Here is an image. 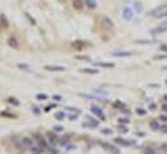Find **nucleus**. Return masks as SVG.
<instances>
[{
  "label": "nucleus",
  "mask_w": 167,
  "mask_h": 154,
  "mask_svg": "<svg viewBox=\"0 0 167 154\" xmlns=\"http://www.w3.org/2000/svg\"><path fill=\"white\" fill-rule=\"evenodd\" d=\"M100 27H101L102 30L110 31V30H113V27H114V24H113V21L110 20L109 17L104 16L101 20H100Z\"/></svg>",
  "instance_id": "1"
},
{
  "label": "nucleus",
  "mask_w": 167,
  "mask_h": 154,
  "mask_svg": "<svg viewBox=\"0 0 167 154\" xmlns=\"http://www.w3.org/2000/svg\"><path fill=\"white\" fill-rule=\"evenodd\" d=\"M34 146V141L30 137H22V140L20 141V148L21 149H31Z\"/></svg>",
  "instance_id": "2"
},
{
  "label": "nucleus",
  "mask_w": 167,
  "mask_h": 154,
  "mask_svg": "<svg viewBox=\"0 0 167 154\" xmlns=\"http://www.w3.org/2000/svg\"><path fill=\"white\" fill-rule=\"evenodd\" d=\"M8 45H9L11 48H13V49H18L20 48V43H18V40H17V38L16 36H9V38H8Z\"/></svg>",
  "instance_id": "3"
},
{
  "label": "nucleus",
  "mask_w": 167,
  "mask_h": 154,
  "mask_svg": "<svg viewBox=\"0 0 167 154\" xmlns=\"http://www.w3.org/2000/svg\"><path fill=\"white\" fill-rule=\"evenodd\" d=\"M167 11V4H163V5H161V7H158V8H155L154 11H152L149 14L150 16H155V17H158L159 14H162L163 12H166Z\"/></svg>",
  "instance_id": "4"
},
{
  "label": "nucleus",
  "mask_w": 167,
  "mask_h": 154,
  "mask_svg": "<svg viewBox=\"0 0 167 154\" xmlns=\"http://www.w3.org/2000/svg\"><path fill=\"white\" fill-rule=\"evenodd\" d=\"M122 14H123V18L124 20H132V17H133V12H132V9L128 8V7H126L123 8V11H122Z\"/></svg>",
  "instance_id": "5"
},
{
  "label": "nucleus",
  "mask_w": 167,
  "mask_h": 154,
  "mask_svg": "<svg viewBox=\"0 0 167 154\" xmlns=\"http://www.w3.org/2000/svg\"><path fill=\"white\" fill-rule=\"evenodd\" d=\"M71 4L76 11H82L84 8V0H71Z\"/></svg>",
  "instance_id": "6"
},
{
  "label": "nucleus",
  "mask_w": 167,
  "mask_h": 154,
  "mask_svg": "<svg viewBox=\"0 0 167 154\" xmlns=\"http://www.w3.org/2000/svg\"><path fill=\"white\" fill-rule=\"evenodd\" d=\"M44 69L47 71H65L64 66H56V65H47L44 66Z\"/></svg>",
  "instance_id": "7"
},
{
  "label": "nucleus",
  "mask_w": 167,
  "mask_h": 154,
  "mask_svg": "<svg viewBox=\"0 0 167 154\" xmlns=\"http://www.w3.org/2000/svg\"><path fill=\"white\" fill-rule=\"evenodd\" d=\"M85 44L84 42H82V40H75V42H73V44H71V47H73L74 49H78V51H80V49H84L85 48Z\"/></svg>",
  "instance_id": "8"
},
{
  "label": "nucleus",
  "mask_w": 167,
  "mask_h": 154,
  "mask_svg": "<svg viewBox=\"0 0 167 154\" xmlns=\"http://www.w3.org/2000/svg\"><path fill=\"white\" fill-rule=\"evenodd\" d=\"M0 25H1L3 29H8L9 27V21L5 14H0Z\"/></svg>",
  "instance_id": "9"
},
{
  "label": "nucleus",
  "mask_w": 167,
  "mask_h": 154,
  "mask_svg": "<svg viewBox=\"0 0 167 154\" xmlns=\"http://www.w3.org/2000/svg\"><path fill=\"white\" fill-rule=\"evenodd\" d=\"M101 145H102V148H105V149H106V150H109V152L114 153V154H118V149H117L115 146H113L111 144H107V142H101Z\"/></svg>",
  "instance_id": "10"
},
{
  "label": "nucleus",
  "mask_w": 167,
  "mask_h": 154,
  "mask_svg": "<svg viewBox=\"0 0 167 154\" xmlns=\"http://www.w3.org/2000/svg\"><path fill=\"white\" fill-rule=\"evenodd\" d=\"M84 7L88 9H96L97 3H96V0H84Z\"/></svg>",
  "instance_id": "11"
},
{
  "label": "nucleus",
  "mask_w": 167,
  "mask_h": 154,
  "mask_svg": "<svg viewBox=\"0 0 167 154\" xmlns=\"http://www.w3.org/2000/svg\"><path fill=\"white\" fill-rule=\"evenodd\" d=\"M165 31H167V25L162 24L161 26H158L157 29L152 30V34H161V33H165Z\"/></svg>",
  "instance_id": "12"
},
{
  "label": "nucleus",
  "mask_w": 167,
  "mask_h": 154,
  "mask_svg": "<svg viewBox=\"0 0 167 154\" xmlns=\"http://www.w3.org/2000/svg\"><path fill=\"white\" fill-rule=\"evenodd\" d=\"M34 137L38 140V142H39V145H40V146H43V148H47L46 139H43V137H42V136H40L39 133H35V135H34Z\"/></svg>",
  "instance_id": "13"
},
{
  "label": "nucleus",
  "mask_w": 167,
  "mask_h": 154,
  "mask_svg": "<svg viewBox=\"0 0 167 154\" xmlns=\"http://www.w3.org/2000/svg\"><path fill=\"white\" fill-rule=\"evenodd\" d=\"M91 111L93 113V114L95 115H97V117H100V118H104V114H102V110H101V109L100 107H98V106H92L91 107Z\"/></svg>",
  "instance_id": "14"
},
{
  "label": "nucleus",
  "mask_w": 167,
  "mask_h": 154,
  "mask_svg": "<svg viewBox=\"0 0 167 154\" xmlns=\"http://www.w3.org/2000/svg\"><path fill=\"white\" fill-rule=\"evenodd\" d=\"M113 56H115V57H126V56H132V52H113Z\"/></svg>",
  "instance_id": "15"
},
{
  "label": "nucleus",
  "mask_w": 167,
  "mask_h": 154,
  "mask_svg": "<svg viewBox=\"0 0 167 154\" xmlns=\"http://www.w3.org/2000/svg\"><path fill=\"white\" fill-rule=\"evenodd\" d=\"M95 65L100 66V67H114V63H111V62H96Z\"/></svg>",
  "instance_id": "16"
},
{
  "label": "nucleus",
  "mask_w": 167,
  "mask_h": 154,
  "mask_svg": "<svg viewBox=\"0 0 167 154\" xmlns=\"http://www.w3.org/2000/svg\"><path fill=\"white\" fill-rule=\"evenodd\" d=\"M47 137L49 139V142H51V144H56V142H57L56 135H53L52 132H48V133H47Z\"/></svg>",
  "instance_id": "17"
},
{
  "label": "nucleus",
  "mask_w": 167,
  "mask_h": 154,
  "mask_svg": "<svg viewBox=\"0 0 167 154\" xmlns=\"http://www.w3.org/2000/svg\"><path fill=\"white\" fill-rule=\"evenodd\" d=\"M133 9L136 11V13H140L143 11V4L140 3V1H135V4H133Z\"/></svg>",
  "instance_id": "18"
},
{
  "label": "nucleus",
  "mask_w": 167,
  "mask_h": 154,
  "mask_svg": "<svg viewBox=\"0 0 167 154\" xmlns=\"http://www.w3.org/2000/svg\"><path fill=\"white\" fill-rule=\"evenodd\" d=\"M79 96L83 97V98H88V100H100L98 96H91V95H84V93H80Z\"/></svg>",
  "instance_id": "19"
},
{
  "label": "nucleus",
  "mask_w": 167,
  "mask_h": 154,
  "mask_svg": "<svg viewBox=\"0 0 167 154\" xmlns=\"http://www.w3.org/2000/svg\"><path fill=\"white\" fill-rule=\"evenodd\" d=\"M82 72H87V74H97L98 72V70L97 69H82Z\"/></svg>",
  "instance_id": "20"
},
{
  "label": "nucleus",
  "mask_w": 167,
  "mask_h": 154,
  "mask_svg": "<svg viewBox=\"0 0 167 154\" xmlns=\"http://www.w3.org/2000/svg\"><path fill=\"white\" fill-rule=\"evenodd\" d=\"M55 117H56V119L62 120V119L65 118V113H64V111H57L56 114H55Z\"/></svg>",
  "instance_id": "21"
},
{
  "label": "nucleus",
  "mask_w": 167,
  "mask_h": 154,
  "mask_svg": "<svg viewBox=\"0 0 167 154\" xmlns=\"http://www.w3.org/2000/svg\"><path fill=\"white\" fill-rule=\"evenodd\" d=\"M114 141L118 142V144H122V145H131V144H132L131 141H126V140H123V139H115Z\"/></svg>",
  "instance_id": "22"
},
{
  "label": "nucleus",
  "mask_w": 167,
  "mask_h": 154,
  "mask_svg": "<svg viewBox=\"0 0 167 154\" xmlns=\"http://www.w3.org/2000/svg\"><path fill=\"white\" fill-rule=\"evenodd\" d=\"M93 93L98 95V96H107V92H105V91H101V89H93Z\"/></svg>",
  "instance_id": "23"
},
{
  "label": "nucleus",
  "mask_w": 167,
  "mask_h": 154,
  "mask_svg": "<svg viewBox=\"0 0 167 154\" xmlns=\"http://www.w3.org/2000/svg\"><path fill=\"white\" fill-rule=\"evenodd\" d=\"M150 128L154 130V131H157L158 128H159V124L157 123V120H152V122H150Z\"/></svg>",
  "instance_id": "24"
},
{
  "label": "nucleus",
  "mask_w": 167,
  "mask_h": 154,
  "mask_svg": "<svg viewBox=\"0 0 167 154\" xmlns=\"http://www.w3.org/2000/svg\"><path fill=\"white\" fill-rule=\"evenodd\" d=\"M18 67L21 70H26V71H30V66L29 65H25V63H18Z\"/></svg>",
  "instance_id": "25"
},
{
  "label": "nucleus",
  "mask_w": 167,
  "mask_h": 154,
  "mask_svg": "<svg viewBox=\"0 0 167 154\" xmlns=\"http://www.w3.org/2000/svg\"><path fill=\"white\" fill-rule=\"evenodd\" d=\"M36 98H38V100H47L48 96H47L46 93H38V95H36Z\"/></svg>",
  "instance_id": "26"
},
{
  "label": "nucleus",
  "mask_w": 167,
  "mask_h": 154,
  "mask_svg": "<svg viewBox=\"0 0 167 154\" xmlns=\"http://www.w3.org/2000/svg\"><path fill=\"white\" fill-rule=\"evenodd\" d=\"M8 102H11V104H13V105H18V101H17V98H14V97H9L8 98Z\"/></svg>",
  "instance_id": "27"
},
{
  "label": "nucleus",
  "mask_w": 167,
  "mask_h": 154,
  "mask_svg": "<svg viewBox=\"0 0 167 154\" xmlns=\"http://www.w3.org/2000/svg\"><path fill=\"white\" fill-rule=\"evenodd\" d=\"M53 130L57 131V132H61V131H64V127L62 126H53Z\"/></svg>",
  "instance_id": "28"
},
{
  "label": "nucleus",
  "mask_w": 167,
  "mask_h": 154,
  "mask_svg": "<svg viewBox=\"0 0 167 154\" xmlns=\"http://www.w3.org/2000/svg\"><path fill=\"white\" fill-rule=\"evenodd\" d=\"M137 114H140V115H144V114H146V111L144 110V109H137Z\"/></svg>",
  "instance_id": "29"
},
{
  "label": "nucleus",
  "mask_w": 167,
  "mask_h": 154,
  "mask_svg": "<svg viewBox=\"0 0 167 154\" xmlns=\"http://www.w3.org/2000/svg\"><path fill=\"white\" fill-rule=\"evenodd\" d=\"M145 154H155V153H154V150H153V149H149V148H148V149H145Z\"/></svg>",
  "instance_id": "30"
},
{
  "label": "nucleus",
  "mask_w": 167,
  "mask_h": 154,
  "mask_svg": "<svg viewBox=\"0 0 167 154\" xmlns=\"http://www.w3.org/2000/svg\"><path fill=\"white\" fill-rule=\"evenodd\" d=\"M159 49H161L162 52H167V45H161Z\"/></svg>",
  "instance_id": "31"
},
{
  "label": "nucleus",
  "mask_w": 167,
  "mask_h": 154,
  "mask_svg": "<svg viewBox=\"0 0 167 154\" xmlns=\"http://www.w3.org/2000/svg\"><path fill=\"white\" fill-rule=\"evenodd\" d=\"M119 123H122V124L126 123V124H127V123H128V120H127V119H124V118H120V119H119Z\"/></svg>",
  "instance_id": "32"
},
{
  "label": "nucleus",
  "mask_w": 167,
  "mask_h": 154,
  "mask_svg": "<svg viewBox=\"0 0 167 154\" xmlns=\"http://www.w3.org/2000/svg\"><path fill=\"white\" fill-rule=\"evenodd\" d=\"M162 17H167V11H166V12H163V13H162V14H159V16H158L157 18H162Z\"/></svg>",
  "instance_id": "33"
},
{
  "label": "nucleus",
  "mask_w": 167,
  "mask_h": 154,
  "mask_svg": "<svg viewBox=\"0 0 167 154\" xmlns=\"http://www.w3.org/2000/svg\"><path fill=\"white\" fill-rule=\"evenodd\" d=\"M136 43H148L149 44V43H152V42H150V40H137Z\"/></svg>",
  "instance_id": "34"
},
{
  "label": "nucleus",
  "mask_w": 167,
  "mask_h": 154,
  "mask_svg": "<svg viewBox=\"0 0 167 154\" xmlns=\"http://www.w3.org/2000/svg\"><path fill=\"white\" fill-rule=\"evenodd\" d=\"M76 117H78V114H75V115H73V114H71L69 118H70V120H74V119H76Z\"/></svg>",
  "instance_id": "35"
},
{
  "label": "nucleus",
  "mask_w": 167,
  "mask_h": 154,
  "mask_svg": "<svg viewBox=\"0 0 167 154\" xmlns=\"http://www.w3.org/2000/svg\"><path fill=\"white\" fill-rule=\"evenodd\" d=\"M110 132H111L110 130H102V133H104V135H105V133H106V135H109Z\"/></svg>",
  "instance_id": "36"
},
{
  "label": "nucleus",
  "mask_w": 167,
  "mask_h": 154,
  "mask_svg": "<svg viewBox=\"0 0 167 154\" xmlns=\"http://www.w3.org/2000/svg\"><path fill=\"white\" fill-rule=\"evenodd\" d=\"M161 120H163V122H167V117H166V115H162V117H161Z\"/></svg>",
  "instance_id": "37"
},
{
  "label": "nucleus",
  "mask_w": 167,
  "mask_h": 154,
  "mask_svg": "<svg viewBox=\"0 0 167 154\" xmlns=\"http://www.w3.org/2000/svg\"><path fill=\"white\" fill-rule=\"evenodd\" d=\"M162 110H163L165 113H167V105H163V106H162Z\"/></svg>",
  "instance_id": "38"
},
{
  "label": "nucleus",
  "mask_w": 167,
  "mask_h": 154,
  "mask_svg": "<svg viewBox=\"0 0 167 154\" xmlns=\"http://www.w3.org/2000/svg\"><path fill=\"white\" fill-rule=\"evenodd\" d=\"M162 131H163V132L166 133V132H167V127H166V126H163V127H162Z\"/></svg>",
  "instance_id": "39"
},
{
  "label": "nucleus",
  "mask_w": 167,
  "mask_h": 154,
  "mask_svg": "<svg viewBox=\"0 0 167 154\" xmlns=\"http://www.w3.org/2000/svg\"><path fill=\"white\" fill-rule=\"evenodd\" d=\"M55 98L57 100V101H60V100H61V97H60V96H55Z\"/></svg>",
  "instance_id": "40"
},
{
  "label": "nucleus",
  "mask_w": 167,
  "mask_h": 154,
  "mask_svg": "<svg viewBox=\"0 0 167 154\" xmlns=\"http://www.w3.org/2000/svg\"><path fill=\"white\" fill-rule=\"evenodd\" d=\"M31 154H40V153H38V152H31Z\"/></svg>",
  "instance_id": "41"
},
{
  "label": "nucleus",
  "mask_w": 167,
  "mask_h": 154,
  "mask_svg": "<svg viewBox=\"0 0 167 154\" xmlns=\"http://www.w3.org/2000/svg\"><path fill=\"white\" fill-rule=\"evenodd\" d=\"M165 100H166V101H167V95H166V96H165Z\"/></svg>",
  "instance_id": "42"
},
{
  "label": "nucleus",
  "mask_w": 167,
  "mask_h": 154,
  "mask_svg": "<svg viewBox=\"0 0 167 154\" xmlns=\"http://www.w3.org/2000/svg\"><path fill=\"white\" fill-rule=\"evenodd\" d=\"M165 25H167V21H166V22H165Z\"/></svg>",
  "instance_id": "43"
},
{
  "label": "nucleus",
  "mask_w": 167,
  "mask_h": 154,
  "mask_svg": "<svg viewBox=\"0 0 167 154\" xmlns=\"http://www.w3.org/2000/svg\"><path fill=\"white\" fill-rule=\"evenodd\" d=\"M166 85H167V79H166Z\"/></svg>",
  "instance_id": "44"
}]
</instances>
